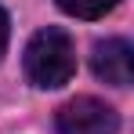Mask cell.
<instances>
[{
  "label": "cell",
  "instance_id": "1",
  "mask_svg": "<svg viewBox=\"0 0 134 134\" xmlns=\"http://www.w3.org/2000/svg\"><path fill=\"white\" fill-rule=\"evenodd\" d=\"M22 65L33 87H44V91L65 87L76 72V44L65 29L47 25L40 33H33V40L25 44Z\"/></svg>",
  "mask_w": 134,
  "mask_h": 134
},
{
  "label": "cell",
  "instance_id": "2",
  "mask_svg": "<svg viewBox=\"0 0 134 134\" xmlns=\"http://www.w3.org/2000/svg\"><path fill=\"white\" fill-rule=\"evenodd\" d=\"M54 127H58V134H120V116L102 98L80 94L58 109Z\"/></svg>",
  "mask_w": 134,
  "mask_h": 134
},
{
  "label": "cell",
  "instance_id": "3",
  "mask_svg": "<svg viewBox=\"0 0 134 134\" xmlns=\"http://www.w3.org/2000/svg\"><path fill=\"white\" fill-rule=\"evenodd\" d=\"M91 69L98 80H105L112 87H127L134 80V47L123 36H109V40H98L91 51Z\"/></svg>",
  "mask_w": 134,
  "mask_h": 134
},
{
  "label": "cell",
  "instance_id": "4",
  "mask_svg": "<svg viewBox=\"0 0 134 134\" xmlns=\"http://www.w3.org/2000/svg\"><path fill=\"white\" fill-rule=\"evenodd\" d=\"M116 4L120 0H58V7L65 15H72V18H102V15H109Z\"/></svg>",
  "mask_w": 134,
  "mask_h": 134
},
{
  "label": "cell",
  "instance_id": "5",
  "mask_svg": "<svg viewBox=\"0 0 134 134\" xmlns=\"http://www.w3.org/2000/svg\"><path fill=\"white\" fill-rule=\"evenodd\" d=\"M7 36H11V22H7V11L0 7V54H4V47H7Z\"/></svg>",
  "mask_w": 134,
  "mask_h": 134
}]
</instances>
